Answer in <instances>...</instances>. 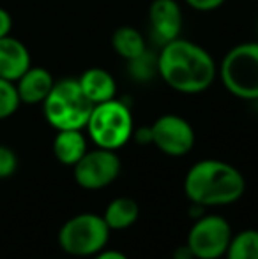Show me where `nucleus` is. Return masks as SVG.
Masks as SVG:
<instances>
[{
	"instance_id": "0eeeda50",
	"label": "nucleus",
	"mask_w": 258,
	"mask_h": 259,
	"mask_svg": "<svg viewBox=\"0 0 258 259\" xmlns=\"http://www.w3.org/2000/svg\"><path fill=\"white\" fill-rule=\"evenodd\" d=\"M232 228L221 215H202L188 233V249L195 259H217L227 254Z\"/></svg>"
},
{
	"instance_id": "2eb2a0df",
	"label": "nucleus",
	"mask_w": 258,
	"mask_h": 259,
	"mask_svg": "<svg viewBox=\"0 0 258 259\" xmlns=\"http://www.w3.org/2000/svg\"><path fill=\"white\" fill-rule=\"evenodd\" d=\"M138 215H140V206L134 201L133 198H115L114 201H110V205L104 210V222L106 226L115 231H121V229H128L134 222L138 221Z\"/></svg>"
},
{
	"instance_id": "6ab92c4d",
	"label": "nucleus",
	"mask_w": 258,
	"mask_h": 259,
	"mask_svg": "<svg viewBox=\"0 0 258 259\" xmlns=\"http://www.w3.org/2000/svg\"><path fill=\"white\" fill-rule=\"evenodd\" d=\"M21 101L18 96L16 85L9 79L0 78V120L9 118L20 108Z\"/></svg>"
},
{
	"instance_id": "393cba45",
	"label": "nucleus",
	"mask_w": 258,
	"mask_h": 259,
	"mask_svg": "<svg viewBox=\"0 0 258 259\" xmlns=\"http://www.w3.org/2000/svg\"><path fill=\"white\" fill-rule=\"evenodd\" d=\"M173 259H195V257H193V254H191V250L188 249V245H184V247H179V249L175 250Z\"/></svg>"
},
{
	"instance_id": "6e6552de",
	"label": "nucleus",
	"mask_w": 258,
	"mask_h": 259,
	"mask_svg": "<svg viewBox=\"0 0 258 259\" xmlns=\"http://www.w3.org/2000/svg\"><path fill=\"white\" fill-rule=\"evenodd\" d=\"M75 180L82 189L99 191L114 184L121 175V159L115 150L96 148L87 150V154L75 164Z\"/></svg>"
},
{
	"instance_id": "dca6fc26",
	"label": "nucleus",
	"mask_w": 258,
	"mask_h": 259,
	"mask_svg": "<svg viewBox=\"0 0 258 259\" xmlns=\"http://www.w3.org/2000/svg\"><path fill=\"white\" fill-rule=\"evenodd\" d=\"M112 48L124 60H131L147 50V42L138 28L124 25V27H119L112 35Z\"/></svg>"
},
{
	"instance_id": "4be33fe9",
	"label": "nucleus",
	"mask_w": 258,
	"mask_h": 259,
	"mask_svg": "<svg viewBox=\"0 0 258 259\" xmlns=\"http://www.w3.org/2000/svg\"><path fill=\"white\" fill-rule=\"evenodd\" d=\"M11 28H13V18L4 7H0V39L9 35Z\"/></svg>"
},
{
	"instance_id": "b1692460",
	"label": "nucleus",
	"mask_w": 258,
	"mask_h": 259,
	"mask_svg": "<svg viewBox=\"0 0 258 259\" xmlns=\"http://www.w3.org/2000/svg\"><path fill=\"white\" fill-rule=\"evenodd\" d=\"M94 259H128V256L122 252H119V250H101V252L96 254V257Z\"/></svg>"
},
{
	"instance_id": "f8f14e48",
	"label": "nucleus",
	"mask_w": 258,
	"mask_h": 259,
	"mask_svg": "<svg viewBox=\"0 0 258 259\" xmlns=\"http://www.w3.org/2000/svg\"><path fill=\"white\" fill-rule=\"evenodd\" d=\"M20 101L25 104H43L48 94L52 92L55 79L52 72L45 67H28V71L14 81Z\"/></svg>"
},
{
	"instance_id": "7ed1b4c3",
	"label": "nucleus",
	"mask_w": 258,
	"mask_h": 259,
	"mask_svg": "<svg viewBox=\"0 0 258 259\" xmlns=\"http://www.w3.org/2000/svg\"><path fill=\"white\" fill-rule=\"evenodd\" d=\"M94 104L87 99L78 79L65 78L55 81L43 103L45 118L57 131L85 129Z\"/></svg>"
},
{
	"instance_id": "ddd939ff",
	"label": "nucleus",
	"mask_w": 258,
	"mask_h": 259,
	"mask_svg": "<svg viewBox=\"0 0 258 259\" xmlns=\"http://www.w3.org/2000/svg\"><path fill=\"white\" fill-rule=\"evenodd\" d=\"M83 94L92 104L115 99L117 96V83L115 78L103 67H90L78 78Z\"/></svg>"
},
{
	"instance_id": "a211bd4d",
	"label": "nucleus",
	"mask_w": 258,
	"mask_h": 259,
	"mask_svg": "<svg viewBox=\"0 0 258 259\" xmlns=\"http://www.w3.org/2000/svg\"><path fill=\"white\" fill-rule=\"evenodd\" d=\"M227 259H258V231L244 229L232 236Z\"/></svg>"
},
{
	"instance_id": "4468645a",
	"label": "nucleus",
	"mask_w": 258,
	"mask_h": 259,
	"mask_svg": "<svg viewBox=\"0 0 258 259\" xmlns=\"http://www.w3.org/2000/svg\"><path fill=\"white\" fill-rule=\"evenodd\" d=\"M53 154L64 166H75L87 154V140L82 131H57V136L53 140Z\"/></svg>"
},
{
	"instance_id": "1a4fd4ad",
	"label": "nucleus",
	"mask_w": 258,
	"mask_h": 259,
	"mask_svg": "<svg viewBox=\"0 0 258 259\" xmlns=\"http://www.w3.org/2000/svg\"><path fill=\"white\" fill-rule=\"evenodd\" d=\"M152 145L170 157H182L195 147V131L179 115H163L151 125Z\"/></svg>"
},
{
	"instance_id": "f03ea898",
	"label": "nucleus",
	"mask_w": 258,
	"mask_h": 259,
	"mask_svg": "<svg viewBox=\"0 0 258 259\" xmlns=\"http://www.w3.org/2000/svg\"><path fill=\"white\" fill-rule=\"evenodd\" d=\"M246 178L232 164L205 159L193 164L184 178V194L195 206L232 205L242 198Z\"/></svg>"
},
{
	"instance_id": "aec40b11",
	"label": "nucleus",
	"mask_w": 258,
	"mask_h": 259,
	"mask_svg": "<svg viewBox=\"0 0 258 259\" xmlns=\"http://www.w3.org/2000/svg\"><path fill=\"white\" fill-rule=\"evenodd\" d=\"M18 167V157L9 147L0 145V178H9Z\"/></svg>"
},
{
	"instance_id": "f257e3e1",
	"label": "nucleus",
	"mask_w": 258,
	"mask_h": 259,
	"mask_svg": "<svg viewBox=\"0 0 258 259\" xmlns=\"http://www.w3.org/2000/svg\"><path fill=\"white\" fill-rule=\"evenodd\" d=\"M158 65L163 81L172 90L188 96L205 92L217 76V65L212 55L200 45L182 37L161 46Z\"/></svg>"
},
{
	"instance_id": "20e7f679",
	"label": "nucleus",
	"mask_w": 258,
	"mask_h": 259,
	"mask_svg": "<svg viewBox=\"0 0 258 259\" xmlns=\"http://www.w3.org/2000/svg\"><path fill=\"white\" fill-rule=\"evenodd\" d=\"M85 129L97 148L119 150L133 138L134 122L131 108L117 97L94 104Z\"/></svg>"
},
{
	"instance_id": "9d476101",
	"label": "nucleus",
	"mask_w": 258,
	"mask_h": 259,
	"mask_svg": "<svg viewBox=\"0 0 258 259\" xmlns=\"http://www.w3.org/2000/svg\"><path fill=\"white\" fill-rule=\"evenodd\" d=\"M149 30L151 39L159 46L180 37L182 9L177 0H152L149 7Z\"/></svg>"
},
{
	"instance_id": "9b49d317",
	"label": "nucleus",
	"mask_w": 258,
	"mask_h": 259,
	"mask_svg": "<svg viewBox=\"0 0 258 259\" xmlns=\"http://www.w3.org/2000/svg\"><path fill=\"white\" fill-rule=\"evenodd\" d=\"M30 53L27 46L16 37L0 39V78L18 81L30 67Z\"/></svg>"
},
{
	"instance_id": "f3484780",
	"label": "nucleus",
	"mask_w": 258,
	"mask_h": 259,
	"mask_svg": "<svg viewBox=\"0 0 258 259\" xmlns=\"http://www.w3.org/2000/svg\"><path fill=\"white\" fill-rule=\"evenodd\" d=\"M128 62V74L131 79L138 83L152 81L156 76H159V65H158V55L152 50H145L138 57L131 58Z\"/></svg>"
},
{
	"instance_id": "412c9836",
	"label": "nucleus",
	"mask_w": 258,
	"mask_h": 259,
	"mask_svg": "<svg viewBox=\"0 0 258 259\" xmlns=\"http://www.w3.org/2000/svg\"><path fill=\"white\" fill-rule=\"evenodd\" d=\"M191 9L200 11V13H209V11H216L223 6L227 0H184Z\"/></svg>"
},
{
	"instance_id": "423d86ee",
	"label": "nucleus",
	"mask_w": 258,
	"mask_h": 259,
	"mask_svg": "<svg viewBox=\"0 0 258 259\" xmlns=\"http://www.w3.org/2000/svg\"><path fill=\"white\" fill-rule=\"evenodd\" d=\"M110 228L96 213H80L64 222L59 231V245L71 256H96L106 247Z\"/></svg>"
},
{
	"instance_id": "39448f33",
	"label": "nucleus",
	"mask_w": 258,
	"mask_h": 259,
	"mask_svg": "<svg viewBox=\"0 0 258 259\" xmlns=\"http://www.w3.org/2000/svg\"><path fill=\"white\" fill-rule=\"evenodd\" d=\"M217 74L232 96L258 101V41L234 46L223 57Z\"/></svg>"
},
{
	"instance_id": "5701e85b",
	"label": "nucleus",
	"mask_w": 258,
	"mask_h": 259,
	"mask_svg": "<svg viewBox=\"0 0 258 259\" xmlns=\"http://www.w3.org/2000/svg\"><path fill=\"white\" fill-rule=\"evenodd\" d=\"M133 140L140 145H152V131L151 127H140L133 131Z\"/></svg>"
}]
</instances>
